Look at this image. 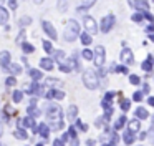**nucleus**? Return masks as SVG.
<instances>
[{"label": "nucleus", "mask_w": 154, "mask_h": 146, "mask_svg": "<svg viewBox=\"0 0 154 146\" xmlns=\"http://www.w3.org/2000/svg\"><path fill=\"white\" fill-rule=\"evenodd\" d=\"M22 50H23L25 53H33L35 52V46L30 45V43H27V42H23V43H22Z\"/></svg>", "instance_id": "obj_23"}, {"label": "nucleus", "mask_w": 154, "mask_h": 146, "mask_svg": "<svg viewBox=\"0 0 154 146\" xmlns=\"http://www.w3.org/2000/svg\"><path fill=\"white\" fill-rule=\"evenodd\" d=\"M8 7H10L12 10H15L18 7V0H8Z\"/></svg>", "instance_id": "obj_40"}, {"label": "nucleus", "mask_w": 154, "mask_h": 146, "mask_svg": "<svg viewBox=\"0 0 154 146\" xmlns=\"http://www.w3.org/2000/svg\"><path fill=\"white\" fill-rule=\"evenodd\" d=\"M10 60H12V55L7 52V50L0 52V65L4 66V68H7V66L10 65Z\"/></svg>", "instance_id": "obj_9"}, {"label": "nucleus", "mask_w": 154, "mask_h": 146, "mask_svg": "<svg viewBox=\"0 0 154 146\" xmlns=\"http://www.w3.org/2000/svg\"><path fill=\"white\" fill-rule=\"evenodd\" d=\"M128 3H129L133 8H139V2H137V0H128Z\"/></svg>", "instance_id": "obj_42"}, {"label": "nucleus", "mask_w": 154, "mask_h": 146, "mask_svg": "<svg viewBox=\"0 0 154 146\" xmlns=\"http://www.w3.org/2000/svg\"><path fill=\"white\" fill-rule=\"evenodd\" d=\"M78 35H80V25H78V22L73 18L68 20L66 28H65V32H63V38L66 40V42H73Z\"/></svg>", "instance_id": "obj_1"}, {"label": "nucleus", "mask_w": 154, "mask_h": 146, "mask_svg": "<svg viewBox=\"0 0 154 146\" xmlns=\"http://www.w3.org/2000/svg\"><path fill=\"white\" fill-rule=\"evenodd\" d=\"M30 76H32L33 80H40L42 76H43V73H42L40 70H35V68H32V70H30Z\"/></svg>", "instance_id": "obj_27"}, {"label": "nucleus", "mask_w": 154, "mask_h": 146, "mask_svg": "<svg viewBox=\"0 0 154 146\" xmlns=\"http://www.w3.org/2000/svg\"><path fill=\"white\" fill-rule=\"evenodd\" d=\"M113 71H116V73H128V68H126V66H121V65H113Z\"/></svg>", "instance_id": "obj_32"}, {"label": "nucleus", "mask_w": 154, "mask_h": 146, "mask_svg": "<svg viewBox=\"0 0 154 146\" xmlns=\"http://www.w3.org/2000/svg\"><path fill=\"white\" fill-rule=\"evenodd\" d=\"M40 66H42L43 70H48V71H50V70L53 68V60L48 58V56H47V58H42V60H40Z\"/></svg>", "instance_id": "obj_14"}, {"label": "nucleus", "mask_w": 154, "mask_h": 146, "mask_svg": "<svg viewBox=\"0 0 154 146\" xmlns=\"http://www.w3.org/2000/svg\"><path fill=\"white\" fill-rule=\"evenodd\" d=\"M76 12H78V13H80V15H85V13H86V12H88V8H86V7H80V8H78V10H76Z\"/></svg>", "instance_id": "obj_44"}, {"label": "nucleus", "mask_w": 154, "mask_h": 146, "mask_svg": "<svg viewBox=\"0 0 154 146\" xmlns=\"http://www.w3.org/2000/svg\"><path fill=\"white\" fill-rule=\"evenodd\" d=\"M141 66H143V70H146V71H151V66H152V56H151V55L147 56V60Z\"/></svg>", "instance_id": "obj_24"}, {"label": "nucleus", "mask_w": 154, "mask_h": 146, "mask_svg": "<svg viewBox=\"0 0 154 146\" xmlns=\"http://www.w3.org/2000/svg\"><path fill=\"white\" fill-rule=\"evenodd\" d=\"M14 135H15V138H18V139H27V138H28V135L25 133L23 128H18L17 131L14 133Z\"/></svg>", "instance_id": "obj_20"}, {"label": "nucleus", "mask_w": 154, "mask_h": 146, "mask_svg": "<svg viewBox=\"0 0 154 146\" xmlns=\"http://www.w3.org/2000/svg\"><path fill=\"white\" fill-rule=\"evenodd\" d=\"M37 146H43V144H42V143H38V144H37Z\"/></svg>", "instance_id": "obj_52"}, {"label": "nucleus", "mask_w": 154, "mask_h": 146, "mask_svg": "<svg viewBox=\"0 0 154 146\" xmlns=\"http://www.w3.org/2000/svg\"><path fill=\"white\" fill-rule=\"evenodd\" d=\"M30 23H32V18H30V17H27V15L18 18V25H20V27H27V25H30Z\"/></svg>", "instance_id": "obj_21"}, {"label": "nucleus", "mask_w": 154, "mask_h": 146, "mask_svg": "<svg viewBox=\"0 0 154 146\" xmlns=\"http://www.w3.org/2000/svg\"><path fill=\"white\" fill-rule=\"evenodd\" d=\"M129 81L133 83V85H139V83H141V78H139L137 75H131V76H129Z\"/></svg>", "instance_id": "obj_35"}, {"label": "nucleus", "mask_w": 154, "mask_h": 146, "mask_svg": "<svg viewBox=\"0 0 154 146\" xmlns=\"http://www.w3.org/2000/svg\"><path fill=\"white\" fill-rule=\"evenodd\" d=\"M43 48H45V52H47V53L53 52V46H51V43L48 42V40H45V42H43Z\"/></svg>", "instance_id": "obj_34"}, {"label": "nucleus", "mask_w": 154, "mask_h": 146, "mask_svg": "<svg viewBox=\"0 0 154 146\" xmlns=\"http://www.w3.org/2000/svg\"><path fill=\"white\" fill-rule=\"evenodd\" d=\"M8 22V10L0 7V25H5Z\"/></svg>", "instance_id": "obj_16"}, {"label": "nucleus", "mask_w": 154, "mask_h": 146, "mask_svg": "<svg viewBox=\"0 0 154 146\" xmlns=\"http://www.w3.org/2000/svg\"><path fill=\"white\" fill-rule=\"evenodd\" d=\"M93 60H94V65L96 66H103L104 65V46L103 45H98L93 52Z\"/></svg>", "instance_id": "obj_4"}, {"label": "nucleus", "mask_w": 154, "mask_h": 146, "mask_svg": "<svg viewBox=\"0 0 154 146\" xmlns=\"http://www.w3.org/2000/svg\"><path fill=\"white\" fill-rule=\"evenodd\" d=\"M121 60H123L124 65H131V63L134 62V55H133V52H131L129 48H124L123 52H121Z\"/></svg>", "instance_id": "obj_8"}, {"label": "nucleus", "mask_w": 154, "mask_h": 146, "mask_svg": "<svg viewBox=\"0 0 154 146\" xmlns=\"http://www.w3.org/2000/svg\"><path fill=\"white\" fill-rule=\"evenodd\" d=\"M15 83H17L15 76H8V78H7V81H5V85H7V86H14Z\"/></svg>", "instance_id": "obj_37"}, {"label": "nucleus", "mask_w": 154, "mask_h": 146, "mask_svg": "<svg viewBox=\"0 0 154 146\" xmlns=\"http://www.w3.org/2000/svg\"><path fill=\"white\" fill-rule=\"evenodd\" d=\"M143 90H144V93H147V91H149V86H147V85H144V86H143Z\"/></svg>", "instance_id": "obj_49"}, {"label": "nucleus", "mask_w": 154, "mask_h": 146, "mask_svg": "<svg viewBox=\"0 0 154 146\" xmlns=\"http://www.w3.org/2000/svg\"><path fill=\"white\" fill-rule=\"evenodd\" d=\"M66 8H68L66 0H58V10L60 12H66Z\"/></svg>", "instance_id": "obj_31"}, {"label": "nucleus", "mask_w": 154, "mask_h": 146, "mask_svg": "<svg viewBox=\"0 0 154 146\" xmlns=\"http://www.w3.org/2000/svg\"><path fill=\"white\" fill-rule=\"evenodd\" d=\"M124 123H126V116H119L116 119V123H114V129H121L124 126Z\"/></svg>", "instance_id": "obj_22"}, {"label": "nucleus", "mask_w": 154, "mask_h": 146, "mask_svg": "<svg viewBox=\"0 0 154 146\" xmlns=\"http://www.w3.org/2000/svg\"><path fill=\"white\" fill-rule=\"evenodd\" d=\"M7 70L12 73V76L20 75V73H22V66L18 65V63H10V65H8V68H5V71H7Z\"/></svg>", "instance_id": "obj_13"}, {"label": "nucleus", "mask_w": 154, "mask_h": 146, "mask_svg": "<svg viewBox=\"0 0 154 146\" xmlns=\"http://www.w3.org/2000/svg\"><path fill=\"white\" fill-rule=\"evenodd\" d=\"M33 2H35V3H37V5H40V3H42V2H43V0H33Z\"/></svg>", "instance_id": "obj_51"}, {"label": "nucleus", "mask_w": 154, "mask_h": 146, "mask_svg": "<svg viewBox=\"0 0 154 146\" xmlns=\"http://www.w3.org/2000/svg\"><path fill=\"white\" fill-rule=\"evenodd\" d=\"M37 133H40L43 138H48V135H50V126L47 123H42V125L37 126Z\"/></svg>", "instance_id": "obj_12"}, {"label": "nucleus", "mask_w": 154, "mask_h": 146, "mask_svg": "<svg viewBox=\"0 0 154 146\" xmlns=\"http://www.w3.org/2000/svg\"><path fill=\"white\" fill-rule=\"evenodd\" d=\"M131 108V101L129 100H121V110H123V111H128V110Z\"/></svg>", "instance_id": "obj_30"}, {"label": "nucleus", "mask_w": 154, "mask_h": 146, "mask_svg": "<svg viewBox=\"0 0 154 146\" xmlns=\"http://www.w3.org/2000/svg\"><path fill=\"white\" fill-rule=\"evenodd\" d=\"M53 56L58 60V63H61V62L65 60V52H63V50H55V52H53Z\"/></svg>", "instance_id": "obj_25"}, {"label": "nucleus", "mask_w": 154, "mask_h": 146, "mask_svg": "<svg viewBox=\"0 0 154 146\" xmlns=\"http://www.w3.org/2000/svg\"><path fill=\"white\" fill-rule=\"evenodd\" d=\"M114 22H116V18H114V15H106L101 18V32L103 33H108L111 28L114 27Z\"/></svg>", "instance_id": "obj_5"}, {"label": "nucleus", "mask_w": 154, "mask_h": 146, "mask_svg": "<svg viewBox=\"0 0 154 146\" xmlns=\"http://www.w3.org/2000/svg\"><path fill=\"white\" fill-rule=\"evenodd\" d=\"M12 100H14L15 103H20L22 100H23V93H22V91H14V95H12Z\"/></svg>", "instance_id": "obj_28"}, {"label": "nucleus", "mask_w": 154, "mask_h": 146, "mask_svg": "<svg viewBox=\"0 0 154 146\" xmlns=\"http://www.w3.org/2000/svg\"><path fill=\"white\" fill-rule=\"evenodd\" d=\"M23 40H25V32L22 30V32L18 33V36H17V43H18V45H22V43H23Z\"/></svg>", "instance_id": "obj_38"}, {"label": "nucleus", "mask_w": 154, "mask_h": 146, "mask_svg": "<svg viewBox=\"0 0 154 146\" xmlns=\"http://www.w3.org/2000/svg\"><path fill=\"white\" fill-rule=\"evenodd\" d=\"M76 115H78V108L75 105H71L68 108V119H76Z\"/></svg>", "instance_id": "obj_18"}, {"label": "nucleus", "mask_w": 154, "mask_h": 146, "mask_svg": "<svg viewBox=\"0 0 154 146\" xmlns=\"http://www.w3.org/2000/svg\"><path fill=\"white\" fill-rule=\"evenodd\" d=\"M42 27H43V32L47 33L48 36H50V40H57V38H58V33H57V30H55V27L51 25L50 22H47V20H43V22H42Z\"/></svg>", "instance_id": "obj_7"}, {"label": "nucleus", "mask_w": 154, "mask_h": 146, "mask_svg": "<svg viewBox=\"0 0 154 146\" xmlns=\"http://www.w3.org/2000/svg\"><path fill=\"white\" fill-rule=\"evenodd\" d=\"M47 119L51 121L53 125L61 121V108L60 106L55 105V103H48L47 105Z\"/></svg>", "instance_id": "obj_3"}, {"label": "nucleus", "mask_w": 154, "mask_h": 146, "mask_svg": "<svg viewBox=\"0 0 154 146\" xmlns=\"http://www.w3.org/2000/svg\"><path fill=\"white\" fill-rule=\"evenodd\" d=\"M53 146H63V141H61L60 138H58V139H55V141H53Z\"/></svg>", "instance_id": "obj_46"}, {"label": "nucleus", "mask_w": 154, "mask_h": 146, "mask_svg": "<svg viewBox=\"0 0 154 146\" xmlns=\"http://www.w3.org/2000/svg\"><path fill=\"white\" fill-rule=\"evenodd\" d=\"M60 71H65V73H70L71 71V66H70V63H60Z\"/></svg>", "instance_id": "obj_33"}, {"label": "nucleus", "mask_w": 154, "mask_h": 146, "mask_svg": "<svg viewBox=\"0 0 154 146\" xmlns=\"http://www.w3.org/2000/svg\"><path fill=\"white\" fill-rule=\"evenodd\" d=\"M133 100H134V101H143V93L136 91V93H134V96H133Z\"/></svg>", "instance_id": "obj_39"}, {"label": "nucleus", "mask_w": 154, "mask_h": 146, "mask_svg": "<svg viewBox=\"0 0 154 146\" xmlns=\"http://www.w3.org/2000/svg\"><path fill=\"white\" fill-rule=\"evenodd\" d=\"M68 136H71V138H76V129H75V126H70V129H68Z\"/></svg>", "instance_id": "obj_41"}, {"label": "nucleus", "mask_w": 154, "mask_h": 146, "mask_svg": "<svg viewBox=\"0 0 154 146\" xmlns=\"http://www.w3.org/2000/svg\"><path fill=\"white\" fill-rule=\"evenodd\" d=\"M28 115H30V118H33V116L37 118V116L40 115V111L37 110V106H35V105H30V106H28Z\"/></svg>", "instance_id": "obj_26"}, {"label": "nucleus", "mask_w": 154, "mask_h": 146, "mask_svg": "<svg viewBox=\"0 0 154 146\" xmlns=\"http://www.w3.org/2000/svg\"><path fill=\"white\" fill-rule=\"evenodd\" d=\"M143 18H147V20H152V15H151L149 12H144V13H143Z\"/></svg>", "instance_id": "obj_45"}, {"label": "nucleus", "mask_w": 154, "mask_h": 146, "mask_svg": "<svg viewBox=\"0 0 154 146\" xmlns=\"http://www.w3.org/2000/svg\"><path fill=\"white\" fill-rule=\"evenodd\" d=\"M0 2H2V0H0Z\"/></svg>", "instance_id": "obj_53"}, {"label": "nucleus", "mask_w": 154, "mask_h": 146, "mask_svg": "<svg viewBox=\"0 0 154 146\" xmlns=\"http://www.w3.org/2000/svg\"><path fill=\"white\" fill-rule=\"evenodd\" d=\"M85 28H86L88 35H93V33L98 32V25H96V20L93 17H85Z\"/></svg>", "instance_id": "obj_6"}, {"label": "nucleus", "mask_w": 154, "mask_h": 146, "mask_svg": "<svg viewBox=\"0 0 154 146\" xmlns=\"http://www.w3.org/2000/svg\"><path fill=\"white\" fill-rule=\"evenodd\" d=\"M131 18H133V22L139 23V22H143V13H134V15L131 17Z\"/></svg>", "instance_id": "obj_36"}, {"label": "nucleus", "mask_w": 154, "mask_h": 146, "mask_svg": "<svg viewBox=\"0 0 154 146\" xmlns=\"http://www.w3.org/2000/svg\"><path fill=\"white\" fill-rule=\"evenodd\" d=\"M4 135V125H0V136Z\"/></svg>", "instance_id": "obj_50"}, {"label": "nucleus", "mask_w": 154, "mask_h": 146, "mask_svg": "<svg viewBox=\"0 0 154 146\" xmlns=\"http://www.w3.org/2000/svg\"><path fill=\"white\" fill-rule=\"evenodd\" d=\"M81 56H83L85 60H93V52L88 50V48H85L83 52H81Z\"/></svg>", "instance_id": "obj_29"}, {"label": "nucleus", "mask_w": 154, "mask_h": 146, "mask_svg": "<svg viewBox=\"0 0 154 146\" xmlns=\"http://www.w3.org/2000/svg\"><path fill=\"white\" fill-rule=\"evenodd\" d=\"M147 116H149V113H147V110L146 108H143V106H139V108L136 110V119H146Z\"/></svg>", "instance_id": "obj_15"}, {"label": "nucleus", "mask_w": 154, "mask_h": 146, "mask_svg": "<svg viewBox=\"0 0 154 146\" xmlns=\"http://www.w3.org/2000/svg\"><path fill=\"white\" fill-rule=\"evenodd\" d=\"M123 141L126 143V144H133V143H134V135H133V133H129V131H126V133H124V136H123Z\"/></svg>", "instance_id": "obj_19"}, {"label": "nucleus", "mask_w": 154, "mask_h": 146, "mask_svg": "<svg viewBox=\"0 0 154 146\" xmlns=\"http://www.w3.org/2000/svg\"><path fill=\"white\" fill-rule=\"evenodd\" d=\"M101 125H103V119H101V118L96 119V126H101Z\"/></svg>", "instance_id": "obj_47"}, {"label": "nucleus", "mask_w": 154, "mask_h": 146, "mask_svg": "<svg viewBox=\"0 0 154 146\" xmlns=\"http://www.w3.org/2000/svg\"><path fill=\"white\" fill-rule=\"evenodd\" d=\"M147 103H149V105L152 106V105H154V98H147Z\"/></svg>", "instance_id": "obj_48"}, {"label": "nucleus", "mask_w": 154, "mask_h": 146, "mask_svg": "<svg viewBox=\"0 0 154 146\" xmlns=\"http://www.w3.org/2000/svg\"><path fill=\"white\" fill-rule=\"evenodd\" d=\"M94 2H96V0H85V5H83V7H86V8H90L91 5H94Z\"/></svg>", "instance_id": "obj_43"}, {"label": "nucleus", "mask_w": 154, "mask_h": 146, "mask_svg": "<svg viewBox=\"0 0 154 146\" xmlns=\"http://www.w3.org/2000/svg\"><path fill=\"white\" fill-rule=\"evenodd\" d=\"M139 128H141V121H139V119H131V121L128 123V131L133 133V135L139 131Z\"/></svg>", "instance_id": "obj_11"}, {"label": "nucleus", "mask_w": 154, "mask_h": 146, "mask_svg": "<svg viewBox=\"0 0 154 146\" xmlns=\"http://www.w3.org/2000/svg\"><path fill=\"white\" fill-rule=\"evenodd\" d=\"M83 85L86 86L88 90H96L98 88L100 78H98L94 70H86V71H83Z\"/></svg>", "instance_id": "obj_2"}, {"label": "nucleus", "mask_w": 154, "mask_h": 146, "mask_svg": "<svg viewBox=\"0 0 154 146\" xmlns=\"http://www.w3.org/2000/svg\"><path fill=\"white\" fill-rule=\"evenodd\" d=\"M47 98L48 100H63L65 98V93L61 91V90H50V91L47 93Z\"/></svg>", "instance_id": "obj_10"}, {"label": "nucleus", "mask_w": 154, "mask_h": 146, "mask_svg": "<svg viewBox=\"0 0 154 146\" xmlns=\"http://www.w3.org/2000/svg\"><path fill=\"white\" fill-rule=\"evenodd\" d=\"M80 40H81V43H83L85 46H88L91 42H93V40H91V35H88L86 32H85V33H80Z\"/></svg>", "instance_id": "obj_17"}]
</instances>
